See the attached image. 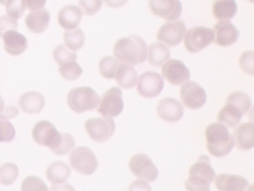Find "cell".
<instances>
[{
    "label": "cell",
    "mask_w": 254,
    "mask_h": 191,
    "mask_svg": "<svg viewBox=\"0 0 254 191\" xmlns=\"http://www.w3.org/2000/svg\"><path fill=\"white\" fill-rule=\"evenodd\" d=\"M114 53L116 58L123 64L136 65L145 62L148 56V47L143 39L130 35L116 42Z\"/></svg>",
    "instance_id": "1"
},
{
    "label": "cell",
    "mask_w": 254,
    "mask_h": 191,
    "mask_svg": "<svg viewBox=\"0 0 254 191\" xmlns=\"http://www.w3.org/2000/svg\"><path fill=\"white\" fill-rule=\"evenodd\" d=\"M208 152L215 158L227 156L233 150L234 139L227 126L221 122H213L205 130Z\"/></svg>",
    "instance_id": "2"
},
{
    "label": "cell",
    "mask_w": 254,
    "mask_h": 191,
    "mask_svg": "<svg viewBox=\"0 0 254 191\" xmlns=\"http://www.w3.org/2000/svg\"><path fill=\"white\" fill-rule=\"evenodd\" d=\"M99 101V96L90 87L73 88L67 96L68 105L76 113L94 110L97 107Z\"/></svg>",
    "instance_id": "3"
},
{
    "label": "cell",
    "mask_w": 254,
    "mask_h": 191,
    "mask_svg": "<svg viewBox=\"0 0 254 191\" xmlns=\"http://www.w3.org/2000/svg\"><path fill=\"white\" fill-rule=\"evenodd\" d=\"M32 137L38 145L49 147L53 152L60 145L63 134L50 121L41 120L34 126Z\"/></svg>",
    "instance_id": "4"
},
{
    "label": "cell",
    "mask_w": 254,
    "mask_h": 191,
    "mask_svg": "<svg viewBox=\"0 0 254 191\" xmlns=\"http://www.w3.org/2000/svg\"><path fill=\"white\" fill-rule=\"evenodd\" d=\"M69 161L75 171L87 176L93 175L99 165L96 155L87 146H79L74 149L69 155Z\"/></svg>",
    "instance_id": "5"
},
{
    "label": "cell",
    "mask_w": 254,
    "mask_h": 191,
    "mask_svg": "<svg viewBox=\"0 0 254 191\" xmlns=\"http://www.w3.org/2000/svg\"><path fill=\"white\" fill-rule=\"evenodd\" d=\"M84 128L93 141L103 143L114 135L116 124L114 119L108 116L91 118L86 121Z\"/></svg>",
    "instance_id": "6"
},
{
    "label": "cell",
    "mask_w": 254,
    "mask_h": 191,
    "mask_svg": "<svg viewBox=\"0 0 254 191\" xmlns=\"http://www.w3.org/2000/svg\"><path fill=\"white\" fill-rule=\"evenodd\" d=\"M184 45L187 51L197 53L214 41L213 30L205 26H195L186 32Z\"/></svg>",
    "instance_id": "7"
},
{
    "label": "cell",
    "mask_w": 254,
    "mask_h": 191,
    "mask_svg": "<svg viewBox=\"0 0 254 191\" xmlns=\"http://www.w3.org/2000/svg\"><path fill=\"white\" fill-rule=\"evenodd\" d=\"M123 109V92L120 88L114 87L102 96L97 112L102 116L112 118L119 116Z\"/></svg>",
    "instance_id": "8"
},
{
    "label": "cell",
    "mask_w": 254,
    "mask_h": 191,
    "mask_svg": "<svg viewBox=\"0 0 254 191\" xmlns=\"http://www.w3.org/2000/svg\"><path fill=\"white\" fill-rule=\"evenodd\" d=\"M129 168L134 176L148 182H154L158 178L159 170L149 156L145 154H137L132 157Z\"/></svg>",
    "instance_id": "9"
},
{
    "label": "cell",
    "mask_w": 254,
    "mask_h": 191,
    "mask_svg": "<svg viewBox=\"0 0 254 191\" xmlns=\"http://www.w3.org/2000/svg\"><path fill=\"white\" fill-rule=\"evenodd\" d=\"M181 99L184 105L191 110H197L204 105L206 101L205 90L197 82L190 81L181 87Z\"/></svg>",
    "instance_id": "10"
},
{
    "label": "cell",
    "mask_w": 254,
    "mask_h": 191,
    "mask_svg": "<svg viewBox=\"0 0 254 191\" xmlns=\"http://www.w3.org/2000/svg\"><path fill=\"white\" fill-rule=\"evenodd\" d=\"M164 87L163 77L156 72H146L139 76L137 91L144 98H151L161 94Z\"/></svg>",
    "instance_id": "11"
},
{
    "label": "cell",
    "mask_w": 254,
    "mask_h": 191,
    "mask_svg": "<svg viewBox=\"0 0 254 191\" xmlns=\"http://www.w3.org/2000/svg\"><path fill=\"white\" fill-rule=\"evenodd\" d=\"M148 5L152 13L170 22L179 19L182 13L180 0H149Z\"/></svg>",
    "instance_id": "12"
},
{
    "label": "cell",
    "mask_w": 254,
    "mask_h": 191,
    "mask_svg": "<svg viewBox=\"0 0 254 191\" xmlns=\"http://www.w3.org/2000/svg\"><path fill=\"white\" fill-rule=\"evenodd\" d=\"M163 78L173 85H183L190 79V70L184 63L179 60L171 59L166 61L162 67Z\"/></svg>",
    "instance_id": "13"
},
{
    "label": "cell",
    "mask_w": 254,
    "mask_h": 191,
    "mask_svg": "<svg viewBox=\"0 0 254 191\" xmlns=\"http://www.w3.org/2000/svg\"><path fill=\"white\" fill-rule=\"evenodd\" d=\"M187 32V27L182 21L168 22L163 24L157 34L159 41L171 46L181 43Z\"/></svg>",
    "instance_id": "14"
},
{
    "label": "cell",
    "mask_w": 254,
    "mask_h": 191,
    "mask_svg": "<svg viewBox=\"0 0 254 191\" xmlns=\"http://www.w3.org/2000/svg\"><path fill=\"white\" fill-rule=\"evenodd\" d=\"M214 41L223 47L234 44L239 37L238 28L228 20H221L214 25Z\"/></svg>",
    "instance_id": "15"
},
{
    "label": "cell",
    "mask_w": 254,
    "mask_h": 191,
    "mask_svg": "<svg viewBox=\"0 0 254 191\" xmlns=\"http://www.w3.org/2000/svg\"><path fill=\"white\" fill-rule=\"evenodd\" d=\"M159 116L163 120L175 122L181 119L184 116V108L182 104L174 98H163L157 106Z\"/></svg>",
    "instance_id": "16"
},
{
    "label": "cell",
    "mask_w": 254,
    "mask_h": 191,
    "mask_svg": "<svg viewBox=\"0 0 254 191\" xmlns=\"http://www.w3.org/2000/svg\"><path fill=\"white\" fill-rule=\"evenodd\" d=\"M215 187L218 191H247L249 182L243 176L223 173L215 179Z\"/></svg>",
    "instance_id": "17"
},
{
    "label": "cell",
    "mask_w": 254,
    "mask_h": 191,
    "mask_svg": "<svg viewBox=\"0 0 254 191\" xmlns=\"http://www.w3.org/2000/svg\"><path fill=\"white\" fill-rule=\"evenodd\" d=\"M254 122H245L233 131L234 145L242 151H248L254 146Z\"/></svg>",
    "instance_id": "18"
},
{
    "label": "cell",
    "mask_w": 254,
    "mask_h": 191,
    "mask_svg": "<svg viewBox=\"0 0 254 191\" xmlns=\"http://www.w3.org/2000/svg\"><path fill=\"white\" fill-rule=\"evenodd\" d=\"M4 49L9 55L17 56L21 55L28 47V40L23 34L15 30L7 31L3 37Z\"/></svg>",
    "instance_id": "19"
},
{
    "label": "cell",
    "mask_w": 254,
    "mask_h": 191,
    "mask_svg": "<svg viewBox=\"0 0 254 191\" xmlns=\"http://www.w3.org/2000/svg\"><path fill=\"white\" fill-rule=\"evenodd\" d=\"M82 12L79 7L75 5H67L61 9L58 15V20L62 28L68 30H73L81 22Z\"/></svg>",
    "instance_id": "20"
},
{
    "label": "cell",
    "mask_w": 254,
    "mask_h": 191,
    "mask_svg": "<svg viewBox=\"0 0 254 191\" xmlns=\"http://www.w3.org/2000/svg\"><path fill=\"white\" fill-rule=\"evenodd\" d=\"M19 104L21 110L25 113L29 114L40 113L45 107V98L40 93L30 91L20 96Z\"/></svg>",
    "instance_id": "21"
},
{
    "label": "cell",
    "mask_w": 254,
    "mask_h": 191,
    "mask_svg": "<svg viewBox=\"0 0 254 191\" xmlns=\"http://www.w3.org/2000/svg\"><path fill=\"white\" fill-rule=\"evenodd\" d=\"M50 17V13L47 9L31 12L26 16V26L32 32L41 34L48 28Z\"/></svg>",
    "instance_id": "22"
},
{
    "label": "cell",
    "mask_w": 254,
    "mask_h": 191,
    "mask_svg": "<svg viewBox=\"0 0 254 191\" xmlns=\"http://www.w3.org/2000/svg\"><path fill=\"white\" fill-rule=\"evenodd\" d=\"M189 175L212 183L215 178V172L211 166L209 157L200 155L195 164L190 167Z\"/></svg>",
    "instance_id": "23"
},
{
    "label": "cell",
    "mask_w": 254,
    "mask_h": 191,
    "mask_svg": "<svg viewBox=\"0 0 254 191\" xmlns=\"http://www.w3.org/2000/svg\"><path fill=\"white\" fill-rule=\"evenodd\" d=\"M47 179L53 185L64 183L71 175L70 167L63 161L52 163L47 170Z\"/></svg>",
    "instance_id": "24"
},
{
    "label": "cell",
    "mask_w": 254,
    "mask_h": 191,
    "mask_svg": "<svg viewBox=\"0 0 254 191\" xmlns=\"http://www.w3.org/2000/svg\"><path fill=\"white\" fill-rule=\"evenodd\" d=\"M243 115L239 107L230 103H226V105L218 112L217 119L225 126L233 128L239 125Z\"/></svg>",
    "instance_id": "25"
},
{
    "label": "cell",
    "mask_w": 254,
    "mask_h": 191,
    "mask_svg": "<svg viewBox=\"0 0 254 191\" xmlns=\"http://www.w3.org/2000/svg\"><path fill=\"white\" fill-rule=\"evenodd\" d=\"M115 78L121 88L130 89L136 85L138 79L137 72L132 65L121 64L117 68Z\"/></svg>",
    "instance_id": "26"
},
{
    "label": "cell",
    "mask_w": 254,
    "mask_h": 191,
    "mask_svg": "<svg viewBox=\"0 0 254 191\" xmlns=\"http://www.w3.org/2000/svg\"><path fill=\"white\" fill-rule=\"evenodd\" d=\"M237 10V3L235 0H215L212 4V13L220 20L233 19Z\"/></svg>",
    "instance_id": "27"
},
{
    "label": "cell",
    "mask_w": 254,
    "mask_h": 191,
    "mask_svg": "<svg viewBox=\"0 0 254 191\" xmlns=\"http://www.w3.org/2000/svg\"><path fill=\"white\" fill-rule=\"evenodd\" d=\"M170 50L161 43H151L148 48V61L154 67H160L170 58Z\"/></svg>",
    "instance_id": "28"
},
{
    "label": "cell",
    "mask_w": 254,
    "mask_h": 191,
    "mask_svg": "<svg viewBox=\"0 0 254 191\" xmlns=\"http://www.w3.org/2000/svg\"><path fill=\"white\" fill-rule=\"evenodd\" d=\"M65 46L72 51L81 49L85 42V36L81 28L68 30L64 34Z\"/></svg>",
    "instance_id": "29"
},
{
    "label": "cell",
    "mask_w": 254,
    "mask_h": 191,
    "mask_svg": "<svg viewBox=\"0 0 254 191\" xmlns=\"http://www.w3.org/2000/svg\"><path fill=\"white\" fill-rule=\"evenodd\" d=\"M226 103H230L239 107L244 114L249 111L252 106V101L249 96L242 91L231 93L226 99Z\"/></svg>",
    "instance_id": "30"
},
{
    "label": "cell",
    "mask_w": 254,
    "mask_h": 191,
    "mask_svg": "<svg viewBox=\"0 0 254 191\" xmlns=\"http://www.w3.org/2000/svg\"><path fill=\"white\" fill-rule=\"evenodd\" d=\"M119 65H120V63H119L118 60L114 57H104L99 62V73L105 79H114Z\"/></svg>",
    "instance_id": "31"
},
{
    "label": "cell",
    "mask_w": 254,
    "mask_h": 191,
    "mask_svg": "<svg viewBox=\"0 0 254 191\" xmlns=\"http://www.w3.org/2000/svg\"><path fill=\"white\" fill-rule=\"evenodd\" d=\"M19 168L15 164L5 163L0 166V181L4 185H11L17 180Z\"/></svg>",
    "instance_id": "32"
},
{
    "label": "cell",
    "mask_w": 254,
    "mask_h": 191,
    "mask_svg": "<svg viewBox=\"0 0 254 191\" xmlns=\"http://www.w3.org/2000/svg\"><path fill=\"white\" fill-rule=\"evenodd\" d=\"M53 58L57 64L62 66L72 61H76L77 54L64 45H59L53 51Z\"/></svg>",
    "instance_id": "33"
},
{
    "label": "cell",
    "mask_w": 254,
    "mask_h": 191,
    "mask_svg": "<svg viewBox=\"0 0 254 191\" xmlns=\"http://www.w3.org/2000/svg\"><path fill=\"white\" fill-rule=\"evenodd\" d=\"M59 73L64 79L67 81H75L81 76L83 73L82 68L76 61L67 63L60 66Z\"/></svg>",
    "instance_id": "34"
},
{
    "label": "cell",
    "mask_w": 254,
    "mask_h": 191,
    "mask_svg": "<svg viewBox=\"0 0 254 191\" xmlns=\"http://www.w3.org/2000/svg\"><path fill=\"white\" fill-rule=\"evenodd\" d=\"M21 191H51L47 184L35 176L26 177L21 185Z\"/></svg>",
    "instance_id": "35"
},
{
    "label": "cell",
    "mask_w": 254,
    "mask_h": 191,
    "mask_svg": "<svg viewBox=\"0 0 254 191\" xmlns=\"http://www.w3.org/2000/svg\"><path fill=\"white\" fill-rule=\"evenodd\" d=\"M26 8V4L23 0H8L5 4V10L8 16L14 19L21 18Z\"/></svg>",
    "instance_id": "36"
},
{
    "label": "cell",
    "mask_w": 254,
    "mask_h": 191,
    "mask_svg": "<svg viewBox=\"0 0 254 191\" xmlns=\"http://www.w3.org/2000/svg\"><path fill=\"white\" fill-rule=\"evenodd\" d=\"M16 131L9 121L0 119V143H11L15 139Z\"/></svg>",
    "instance_id": "37"
},
{
    "label": "cell",
    "mask_w": 254,
    "mask_h": 191,
    "mask_svg": "<svg viewBox=\"0 0 254 191\" xmlns=\"http://www.w3.org/2000/svg\"><path fill=\"white\" fill-rule=\"evenodd\" d=\"M63 138L59 147L53 152L57 155H65L72 150L75 146V140L73 136L69 133H62Z\"/></svg>",
    "instance_id": "38"
},
{
    "label": "cell",
    "mask_w": 254,
    "mask_h": 191,
    "mask_svg": "<svg viewBox=\"0 0 254 191\" xmlns=\"http://www.w3.org/2000/svg\"><path fill=\"white\" fill-rule=\"evenodd\" d=\"M102 0H79L81 12L87 16H92L99 11L102 6Z\"/></svg>",
    "instance_id": "39"
},
{
    "label": "cell",
    "mask_w": 254,
    "mask_h": 191,
    "mask_svg": "<svg viewBox=\"0 0 254 191\" xmlns=\"http://www.w3.org/2000/svg\"><path fill=\"white\" fill-rule=\"evenodd\" d=\"M186 189L188 191H210V184L203 179L190 176L185 182Z\"/></svg>",
    "instance_id": "40"
},
{
    "label": "cell",
    "mask_w": 254,
    "mask_h": 191,
    "mask_svg": "<svg viewBox=\"0 0 254 191\" xmlns=\"http://www.w3.org/2000/svg\"><path fill=\"white\" fill-rule=\"evenodd\" d=\"M241 69L247 74H254V52L246 51L242 54L239 58Z\"/></svg>",
    "instance_id": "41"
},
{
    "label": "cell",
    "mask_w": 254,
    "mask_h": 191,
    "mask_svg": "<svg viewBox=\"0 0 254 191\" xmlns=\"http://www.w3.org/2000/svg\"><path fill=\"white\" fill-rule=\"evenodd\" d=\"M18 27V22L16 19L8 16H0V37L8 31L16 30Z\"/></svg>",
    "instance_id": "42"
},
{
    "label": "cell",
    "mask_w": 254,
    "mask_h": 191,
    "mask_svg": "<svg viewBox=\"0 0 254 191\" xmlns=\"http://www.w3.org/2000/svg\"><path fill=\"white\" fill-rule=\"evenodd\" d=\"M128 191H152L148 182L142 179H138L130 184Z\"/></svg>",
    "instance_id": "43"
},
{
    "label": "cell",
    "mask_w": 254,
    "mask_h": 191,
    "mask_svg": "<svg viewBox=\"0 0 254 191\" xmlns=\"http://www.w3.org/2000/svg\"><path fill=\"white\" fill-rule=\"evenodd\" d=\"M26 7L32 11H36L44 8L47 0H23Z\"/></svg>",
    "instance_id": "44"
},
{
    "label": "cell",
    "mask_w": 254,
    "mask_h": 191,
    "mask_svg": "<svg viewBox=\"0 0 254 191\" xmlns=\"http://www.w3.org/2000/svg\"><path fill=\"white\" fill-rule=\"evenodd\" d=\"M19 110L15 106H9L5 107L4 110L0 113V119H8L14 118L18 115Z\"/></svg>",
    "instance_id": "45"
},
{
    "label": "cell",
    "mask_w": 254,
    "mask_h": 191,
    "mask_svg": "<svg viewBox=\"0 0 254 191\" xmlns=\"http://www.w3.org/2000/svg\"><path fill=\"white\" fill-rule=\"evenodd\" d=\"M52 191H75V188L69 183L64 185H53L51 186Z\"/></svg>",
    "instance_id": "46"
},
{
    "label": "cell",
    "mask_w": 254,
    "mask_h": 191,
    "mask_svg": "<svg viewBox=\"0 0 254 191\" xmlns=\"http://www.w3.org/2000/svg\"><path fill=\"white\" fill-rule=\"evenodd\" d=\"M128 0H105L107 5L114 8L123 7L127 3Z\"/></svg>",
    "instance_id": "47"
},
{
    "label": "cell",
    "mask_w": 254,
    "mask_h": 191,
    "mask_svg": "<svg viewBox=\"0 0 254 191\" xmlns=\"http://www.w3.org/2000/svg\"><path fill=\"white\" fill-rule=\"evenodd\" d=\"M5 107V101H4L3 98L0 96V113L4 110Z\"/></svg>",
    "instance_id": "48"
},
{
    "label": "cell",
    "mask_w": 254,
    "mask_h": 191,
    "mask_svg": "<svg viewBox=\"0 0 254 191\" xmlns=\"http://www.w3.org/2000/svg\"><path fill=\"white\" fill-rule=\"evenodd\" d=\"M8 0H0V4H5L8 2Z\"/></svg>",
    "instance_id": "49"
},
{
    "label": "cell",
    "mask_w": 254,
    "mask_h": 191,
    "mask_svg": "<svg viewBox=\"0 0 254 191\" xmlns=\"http://www.w3.org/2000/svg\"><path fill=\"white\" fill-rule=\"evenodd\" d=\"M248 1H251V2H254V0H248Z\"/></svg>",
    "instance_id": "50"
}]
</instances>
